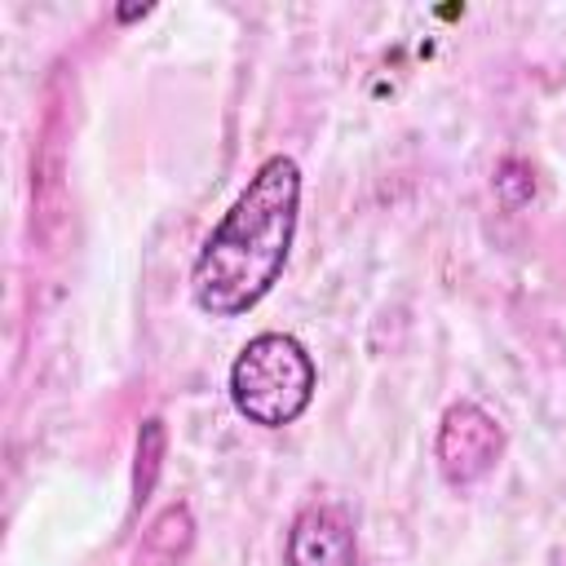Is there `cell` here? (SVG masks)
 <instances>
[{
    "mask_svg": "<svg viewBox=\"0 0 566 566\" xmlns=\"http://www.w3.org/2000/svg\"><path fill=\"white\" fill-rule=\"evenodd\" d=\"M301 217V168L292 155H270L248 177L230 212L203 239L190 265V296L212 318H239L283 279Z\"/></svg>",
    "mask_w": 566,
    "mask_h": 566,
    "instance_id": "cell-1",
    "label": "cell"
},
{
    "mask_svg": "<svg viewBox=\"0 0 566 566\" xmlns=\"http://www.w3.org/2000/svg\"><path fill=\"white\" fill-rule=\"evenodd\" d=\"M159 469H164V420H146L137 429V469H133V500L146 504L155 482H159Z\"/></svg>",
    "mask_w": 566,
    "mask_h": 566,
    "instance_id": "cell-5",
    "label": "cell"
},
{
    "mask_svg": "<svg viewBox=\"0 0 566 566\" xmlns=\"http://www.w3.org/2000/svg\"><path fill=\"white\" fill-rule=\"evenodd\" d=\"M314 358L310 349L287 332H261L252 336L234 363H230V402L248 424L283 429L305 416L314 402Z\"/></svg>",
    "mask_w": 566,
    "mask_h": 566,
    "instance_id": "cell-2",
    "label": "cell"
},
{
    "mask_svg": "<svg viewBox=\"0 0 566 566\" xmlns=\"http://www.w3.org/2000/svg\"><path fill=\"white\" fill-rule=\"evenodd\" d=\"M500 455H504V424L486 407L460 398L442 411L438 438H433V460H438V473L447 486L482 482L500 464Z\"/></svg>",
    "mask_w": 566,
    "mask_h": 566,
    "instance_id": "cell-3",
    "label": "cell"
},
{
    "mask_svg": "<svg viewBox=\"0 0 566 566\" xmlns=\"http://www.w3.org/2000/svg\"><path fill=\"white\" fill-rule=\"evenodd\" d=\"M283 566H358V535L345 509L305 504L287 526Z\"/></svg>",
    "mask_w": 566,
    "mask_h": 566,
    "instance_id": "cell-4",
    "label": "cell"
}]
</instances>
